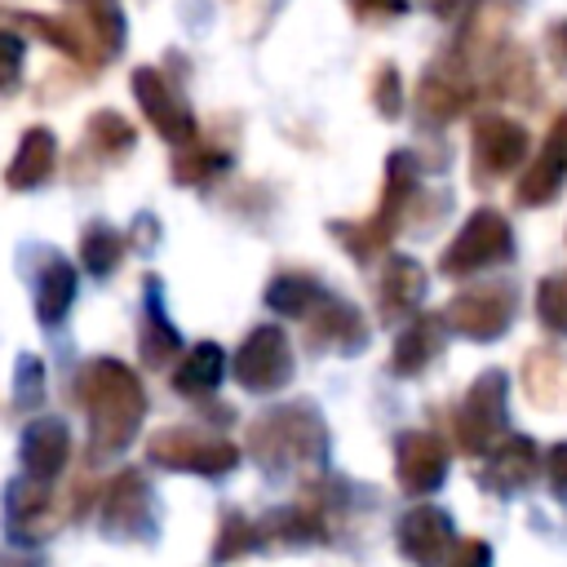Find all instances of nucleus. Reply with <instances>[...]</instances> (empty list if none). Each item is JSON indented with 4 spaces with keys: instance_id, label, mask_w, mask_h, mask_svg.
I'll use <instances>...</instances> for the list:
<instances>
[{
    "instance_id": "1",
    "label": "nucleus",
    "mask_w": 567,
    "mask_h": 567,
    "mask_svg": "<svg viewBox=\"0 0 567 567\" xmlns=\"http://www.w3.org/2000/svg\"><path fill=\"white\" fill-rule=\"evenodd\" d=\"M80 403L89 412V434H93V456L124 452L146 416V390L137 372L120 359H93L84 363L80 381Z\"/></svg>"
},
{
    "instance_id": "2",
    "label": "nucleus",
    "mask_w": 567,
    "mask_h": 567,
    "mask_svg": "<svg viewBox=\"0 0 567 567\" xmlns=\"http://www.w3.org/2000/svg\"><path fill=\"white\" fill-rule=\"evenodd\" d=\"M323 421L310 403H288L248 425V452L266 470H292V465H315L323 456Z\"/></svg>"
},
{
    "instance_id": "3",
    "label": "nucleus",
    "mask_w": 567,
    "mask_h": 567,
    "mask_svg": "<svg viewBox=\"0 0 567 567\" xmlns=\"http://www.w3.org/2000/svg\"><path fill=\"white\" fill-rule=\"evenodd\" d=\"M412 190H416V159L408 151H394L390 164H385V190H381V204L368 221L350 226V221H332L328 230L346 244V252L354 261H372L381 248H390L394 230L403 226V213L412 204Z\"/></svg>"
},
{
    "instance_id": "4",
    "label": "nucleus",
    "mask_w": 567,
    "mask_h": 567,
    "mask_svg": "<svg viewBox=\"0 0 567 567\" xmlns=\"http://www.w3.org/2000/svg\"><path fill=\"white\" fill-rule=\"evenodd\" d=\"M514 257V230L501 213L492 208H478L470 213V221L456 230V239L443 248L439 257V270L443 275H474V270H487V266H501Z\"/></svg>"
},
{
    "instance_id": "5",
    "label": "nucleus",
    "mask_w": 567,
    "mask_h": 567,
    "mask_svg": "<svg viewBox=\"0 0 567 567\" xmlns=\"http://www.w3.org/2000/svg\"><path fill=\"white\" fill-rule=\"evenodd\" d=\"M146 456L164 470H190V474H230L239 465V447L217 439V434H204V430H190V425H168L159 434H151L146 443Z\"/></svg>"
},
{
    "instance_id": "6",
    "label": "nucleus",
    "mask_w": 567,
    "mask_h": 567,
    "mask_svg": "<svg viewBox=\"0 0 567 567\" xmlns=\"http://www.w3.org/2000/svg\"><path fill=\"white\" fill-rule=\"evenodd\" d=\"M514 310H518V292L514 284H474L465 292H456L443 310L447 328L470 337V341H496L509 323H514Z\"/></svg>"
},
{
    "instance_id": "7",
    "label": "nucleus",
    "mask_w": 567,
    "mask_h": 567,
    "mask_svg": "<svg viewBox=\"0 0 567 567\" xmlns=\"http://www.w3.org/2000/svg\"><path fill=\"white\" fill-rule=\"evenodd\" d=\"M235 381L252 394H270L292 381V346L279 323H261L244 337L235 354Z\"/></svg>"
},
{
    "instance_id": "8",
    "label": "nucleus",
    "mask_w": 567,
    "mask_h": 567,
    "mask_svg": "<svg viewBox=\"0 0 567 567\" xmlns=\"http://www.w3.org/2000/svg\"><path fill=\"white\" fill-rule=\"evenodd\" d=\"M128 84H133V97H137L142 115L151 120V128H155L164 142H173V146H182V151L195 146V115H190L186 97L164 80L159 66H137Z\"/></svg>"
},
{
    "instance_id": "9",
    "label": "nucleus",
    "mask_w": 567,
    "mask_h": 567,
    "mask_svg": "<svg viewBox=\"0 0 567 567\" xmlns=\"http://www.w3.org/2000/svg\"><path fill=\"white\" fill-rule=\"evenodd\" d=\"M505 390H509V381L496 368L470 385V394L456 412V443L465 452H492L496 439L505 434Z\"/></svg>"
},
{
    "instance_id": "10",
    "label": "nucleus",
    "mask_w": 567,
    "mask_h": 567,
    "mask_svg": "<svg viewBox=\"0 0 567 567\" xmlns=\"http://www.w3.org/2000/svg\"><path fill=\"white\" fill-rule=\"evenodd\" d=\"M527 155V128L505 115H483L474 124V182H496L514 173Z\"/></svg>"
},
{
    "instance_id": "11",
    "label": "nucleus",
    "mask_w": 567,
    "mask_h": 567,
    "mask_svg": "<svg viewBox=\"0 0 567 567\" xmlns=\"http://www.w3.org/2000/svg\"><path fill=\"white\" fill-rule=\"evenodd\" d=\"M394 470H399V487L412 496H425L443 483L447 474V447L443 439H434L430 430H408L394 443Z\"/></svg>"
},
{
    "instance_id": "12",
    "label": "nucleus",
    "mask_w": 567,
    "mask_h": 567,
    "mask_svg": "<svg viewBox=\"0 0 567 567\" xmlns=\"http://www.w3.org/2000/svg\"><path fill=\"white\" fill-rule=\"evenodd\" d=\"M102 532L142 536L151 532V487L137 470H120L102 492Z\"/></svg>"
},
{
    "instance_id": "13",
    "label": "nucleus",
    "mask_w": 567,
    "mask_h": 567,
    "mask_svg": "<svg viewBox=\"0 0 567 567\" xmlns=\"http://www.w3.org/2000/svg\"><path fill=\"white\" fill-rule=\"evenodd\" d=\"M452 540H456V536H452V518H447L443 509H434V505H416V509H408V514L399 518V549H403V558H412L416 567H439V563H447V558L456 554Z\"/></svg>"
},
{
    "instance_id": "14",
    "label": "nucleus",
    "mask_w": 567,
    "mask_h": 567,
    "mask_svg": "<svg viewBox=\"0 0 567 567\" xmlns=\"http://www.w3.org/2000/svg\"><path fill=\"white\" fill-rule=\"evenodd\" d=\"M306 337H310L315 350H341V354H354V350L368 346V323H363V315H359L350 301H341V297L328 292V297L310 310V319H306Z\"/></svg>"
},
{
    "instance_id": "15",
    "label": "nucleus",
    "mask_w": 567,
    "mask_h": 567,
    "mask_svg": "<svg viewBox=\"0 0 567 567\" xmlns=\"http://www.w3.org/2000/svg\"><path fill=\"white\" fill-rule=\"evenodd\" d=\"M66 456H71V434H66V425L58 416H35L22 430V465H27V474L35 483L58 478Z\"/></svg>"
},
{
    "instance_id": "16",
    "label": "nucleus",
    "mask_w": 567,
    "mask_h": 567,
    "mask_svg": "<svg viewBox=\"0 0 567 567\" xmlns=\"http://www.w3.org/2000/svg\"><path fill=\"white\" fill-rule=\"evenodd\" d=\"M137 350H142V363L146 368H164L177 350H182V337L164 310V288L159 279L151 275L146 279V301H142V328H137Z\"/></svg>"
},
{
    "instance_id": "17",
    "label": "nucleus",
    "mask_w": 567,
    "mask_h": 567,
    "mask_svg": "<svg viewBox=\"0 0 567 567\" xmlns=\"http://www.w3.org/2000/svg\"><path fill=\"white\" fill-rule=\"evenodd\" d=\"M536 465H540L536 443L527 434H509V439H501L487 452L483 487H492V492H518V487H527L536 478Z\"/></svg>"
},
{
    "instance_id": "18",
    "label": "nucleus",
    "mask_w": 567,
    "mask_h": 567,
    "mask_svg": "<svg viewBox=\"0 0 567 567\" xmlns=\"http://www.w3.org/2000/svg\"><path fill=\"white\" fill-rule=\"evenodd\" d=\"M563 173H567V115H558V124L545 137L540 159L518 177V204H549L563 186Z\"/></svg>"
},
{
    "instance_id": "19",
    "label": "nucleus",
    "mask_w": 567,
    "mask_h": 567,
    "mask_svg": "<svg viewBox=\"0 0 567 567\" xmlns=\"http://www.w3.org/2000/svg\"><path fill=\"white\" fill-rule=\"evenodd\" d=\"M53 164H58V137H53V128L35 124V128L22 133L18 155L4 168V182H9V190H35V186L49 182Z\"/></svg>"
},
{
    "instance_id": "20",
    "label": "nucleus",
    "mask_w": 567,
    "mask_h": 567,
    "mask_svg": "<svg viewBox=\"0 0 567 567\" xmlns=\"http://www.w3.org/2000/svg\"><path fill=\"white\" fill-rule=\"evenodd\" d=\"M443 332H447V319L443 315H416L399 341H394V354H390V368L394 377H416L425 372V363H434V354L443 350Z\"/></svg>"
},
{
    "instance_id": "21",
    "label": "nucleus",
    "mask_w": 567,
    "mask_h": 567,
    "mask_svg": "<svg viewBox=\"0 0 567 567\" xmlns=\"http://www.w3.org/2000/svg\"><path fill=\"white\" fill-rule=\"evenodd\" d=\"M470 93H474V89H470L461 62H447V66H434V71L421 80L416 106H421L425 120L443 124V120H452V115H461V111L470 106Z\"/></svg>"
},
{
    "instance_id": "22",
    "label": "nucleus",
    "mask_w": 567,
    "mask_h": 567,
    "mask_svg": "<svg viewBox=\"0 0 567 567\" xmlns=\"http://www.w3.org/2000/svg\"><path fill=\"white\" fill-rule=\"evenodd\" d=\"M425 297V270L421 261L412 257H390L385 261V275H381V288H377V301H381V315L385 319H408Z\"/></svg>"
},
{
    "instance_id": "23",
    "label": "nucleus",
    "mask_w": 567,
    "mask_h": 567,
    "mask_svg": "<svg viewBox=\"0 0 567 567\" xmlns=\"http://www.w3.org/2000/svg\"><path fill=\"white\" fill-rule=\"evenodd\" d=\"M75 301V266L66 257H49L35 275V319L44 328H58Z\"/></svg>"
},
{
    "instance_id": "24",
    "label": "nucleus",
    "mask_w": 567,
    "mask_h": 567,
    "mask_svg": "<svg viewBox=\"0 0 567 567\" xmlns=\"http://www.w3.org/2000/svg\"><path fill=\"white\" fill-rule=\"evenodd\" d=\"M221 372H226V354H221V346L217 341H199V346H190L186 354H182V363H177V372H173V390L177 394H213L217 390V381H221Z\"/></svg>"
},
{
    "instance_id": "25",
    "label": "nucleus",
    "mask_w": 567,
    "mask_h": 567,
    "mask_svg": "<svg viewBox=\"0 0 567 567\" xmlns=\"http://www.w3.org/2000/svg\"><path fill=\"white\" fill-rule=\"evenodd\" d=\"M323 284L310 275H275L266 288V306L284 319H310V310L323 301Z\"/></svg>"
},
{
    "instance_id": "26",
    "label": "nucleus",
    "mask_w": 567,
    "mask_h": 567,
    "mask_svg": "<svg viewBox=\"0 0 567 567\" xmlns=\"http://www.w3.org/2000/svg\"><path fill=\"white\" fill-rule=\"evenodd\" d=\"M44 509H49L44 483H35V478L9 483V492H4V514H9V532H13L18 540L40 536V514H44Z\"/></svg>"
},
{
    "instance_id": "27",
    "label": "nucleus",
    "mask_w": 567,
    "mask_h": 567,
    "mask_svg": "<svg viewBox=\"0 0 567 567\" xmlns=\"http://www.w3.org/2000/svg\"><path fill=\"white\" fill-rule=\"evenodd\" d=\"M509 18H514V4H509V0H492V4H483L478 18L465 27V35H461V44H456V62H478V58L505 35Z\"/></svg>"
},
{
    "instance_id": "28",
    "label": "nucleus",
    "mask_w": 567,
    "mask_h": 567,
    "mask_svg": "<svg viewBox=\"0 0 567 567\" xmlns=\"http://www.w3.org/2000/svg\"><path fill=\"white\" fill-rule=\"evenodd\" d=\"M124 252H128V244H124V235L115 226H106V221H89L84 226V235H80V261H84L89 275H97V279L115 275V266L124 261Z\"/></svg>"
},
{
    "instance_id": "29",
    "label": "nucleus",
    "mask_w": 567,
    "mask_h": 567,
    "mask_svg": "<svg viewBox=\"0 0 567 567\" xmlns=\"http://www.w3.org/2000/svg\"><path fill=\"white\" fill-rule=\"evenodd\" d=\"M84 137H89L93 155H102L106 164H111V159H124V155L133 151V142H137L133 124H128L120 111H93L89 124H84Z\"/></svg>"
},
{
    "instance_id": "30",
    "label": "nucleus",
    "mask_w": 567,
    "mask_h": 567,
    "mask_svg": "<svg viewBox=\"0 0 567 567\" xmlns=\"http://www.w3.org/2000/svg\"><path fill=\"white\" fill-rule=\"evenodd\" d=\"M523 385H527L532 403L549 408V403H558L563 390H567V363H563L558 354H549V350H536V354L527 359V368H523Z\"/></svg>"
},
{
    "instance_id": "31",
    "label": "nucleus",
    "mask_w": 567,
    "mask_h": 567,
    "mask_svg": "<svg viewBox=\"0 0 567 567\" xmlns=\"http://www.w3.org/2000/svg\"><path fill=\"white\" fill-rule=\"evenodd\" d=\"M80 13H84V22L93 27V35H97L106 62L120 58V53H124V31H128L120 4H115V0H80Z\"/></svg>"
},
{
    "instance_id": "32",
    "label": "nucleus",
    "mask_w": 567,
    "mask_h": 567,
    "mask_svg": "<svg viewBox=\"0 0 567 567\" xmlns=\"http://www.w3.org/2000/svg\"><path fill=\"white\" fill-rule=\"evenodd\" d=\"M230 168V155L226 151H208V146H186L177 159H173V182H182V186H199V182H208L213 173H226Z\"/></svg>"
},
{
    "instance_id": "33",
    "label": "nucleus",
    "mask_w": 567,
    "mask_h": 567,
    "mask_svg": "<svg viewBox=\"0 0 567 567\" xmlns=\"http://www.w3.org/2000/svg\"><path fill=\"white\" fill-rule=\"evenodd\" d=\"M536 315L549 332H563L567 337V275H549L540 279L536 288Z\"/></svg>"
},
{
    "instance_id": "34",
    "label": "nucleus",
    "mask_w": 567,
    "mask_h": 567,
    "mask_svg": "<svg viewBox=\"0 0 567 567\" xmlns=\"http://www.w3.org/2000/svg\"><path fill=\"white\" fill-rule=\"evenodd\" d=\"M261 540V527H252L244 514H226L221 536H217V558H239Z\"/></svg>"
},
{
    "instance_id": "35",
    "label": "nucleus",
    "mask_w": 567,
    "mask_h": 567,
    "mask_svg": "<svg viewBox=\"0 0 567 567\" xmlns=\"http://www.w3.org/2000/svg\"><path fill=\"white\" fill-rule=\"evenodd\" d=\"M44 394V363L35 354H22L18 359V381H13V403L18 408H35Z\"/></svg>"
},
{
    "instance_id": "36",
    "label": "nucleus",
    "mask_w": 567,
    "mask_h": 567,
    "mask_svg": "<svg viewBox=\"0 0 567 567\" xmlns=\"http://www.w3.org/2000/svg\"><path fill=\"white\" fill-rule=\"evenodd\" d=\"M372 106L385 120H399V111H403V84H399V71L394 66H381L377 71V80H372Z\"/></svg>"
},
{
    "instance_id": "37",
    "label": "nucleus",
    "mask_w": 567,
    "mask_h": 567,
    "mask_svg": "<svg viewBox=\"0 0 567 567\" xmlns=\"http://www.w3.org/2000/svg\"><path fill=\"white\" fill-rule=\"evenodd\" d=\"M22 62H27V44H22V35L0 31V93L18 89V80H22Z\"/></svg>"
},
{
    "instance_id": "38",
    "label": "nucleus",
    "mask_w": 567,
    "mask_h": 567,
    "mask_svg": "<svg viewBox=\"0 0 567 567\" xmlns=\"http://www.w3.org/2000/svg\"><path fill=\"white\" fill-rule=\"evenodd\" d=\"M443 567H492V549L483 540H465V545H456V554Z\"/></svg>"
},
{
    "instance_id": "39",
    "label": "nucleus",
    "mask_w": 567,
    "mask_h": 567,
    "mask_svg": "<svg viewBox=\"0 0 567 567\" xmlns=\"http://www.w3.org/2000/svg\"><path fill=\"white\" fill-rule=\"evenodd\" d=\"M350 9L359 18H403L408 13V0H350Z\"/></svg>"
},
{
    "instance_id": "40",
    "label": "nucleus",
    "mask_w": 567,
    "mask_h": 567,
    "mask_svg": "<svg viewBox=\"0 0 567 567\" xmlns=\"http://www.w3.org/2000/svg\"><path fill=\"white\" fill-rule=\"evenodd\" d=\"M545 474H549V487H554L558 496H567V443L549 447V456H545Z\"/></svg>"
},
{
    "instance_id": "41",
    "label": "nucleus",
    "mask_w": 567,
    "mask_h": 567,
    "mask_svg": "<svg viewBox=\"0 0 567 567\" xmlns=\"http://www.w3.org/2000/svg\"><path fill=\"white\" fill-rule=\"evenodd\" d=\"M545 49H549V62L567 75V18L558 22V27H549V40H545Z\"/></svg>"
},
{
    "instance_id": "42",
    "label": "nucleus",
    "mask_w": 567,
    "mask_h": 567,
    "mask_svg": "<svg viewBox=\"0 0 567 567\" xmlns=\"http://www.w3.org/2000/svg\"><path fill=\"white\" fill-rule=\"evenodd\" d=\"M470 0H430V9L439 13V18H452V13H461Z\"/></svg>"
}]
</instances>
